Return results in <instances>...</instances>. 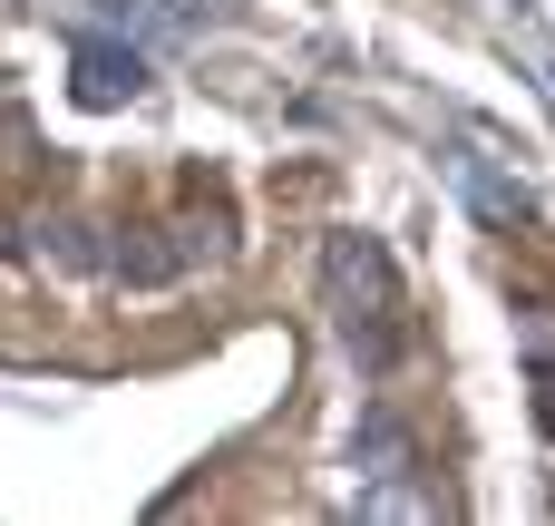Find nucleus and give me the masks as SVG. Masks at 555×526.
I'll return each instance as SVG.
<instances>
[{"mask_svg": "<svg viewBox=\"0 0 555 526\" xmlns=\"http://www.w3.org/2000/svg\"><path fill=\"white\" fill-rule=\"evenodd\" d=\"M322 312L341 332V351L390 381L400 351H410V303H400V264L380 254V234H332L322 244Z\"/></svg>", "mask_w": 555, "mask_h": 526, "instance_id": "f257e3e1", "label": "nucleus"}, {"mask_svg": "<svg viewBox=\"0 0 555 526\" xmlns=\"http://www.w3.org/2000/svg\"><path fill=\"white\" fill-rule=\"evenodd\" d=\"M351 469H361V488L420 478V429H410L390 400H371V410H361V429H351Z\"/></svg>", "mask_w": 555, "mask_h": 526, "instance_id": "f03ea898", "label": "nucleus"}, {"mask_svg": "<svg viewBox=\"0 0 555 526\" xmlns=\"http://www.w3.org/2000/svg\"><path fill=\"white\" fill-rule=\"evenodd\" d=\"M137 88H146V59L88 29V39H78V98H88V107H117V98H137Z\"/></svg>", "mask_w": 555, "mask_h": 526, "instance_id": "7ed1b4c3", "label": "nucleus"}, {"mask_svg": "<svg viewBox=\"0 0 555 526\" xmlns=\"http://www.w3.org/2000/svg\"><path fill=\"white\" fill-rule=\"evenodd\" d=\"M185 264H195V254L166 244V224H127V234L107 244V273H117V283H176Z\"/></svg>", "mask_w": 555, "mask_h": 526, "instance_id": "20e7f679", "label": "nucleus"}, {"mask_svg": "<svg viewBox=\"0 0 555 526\" xmlns=\"http://www.w3.org/2000/svg\"><path fill=\"white\" fill-rule=\"evenodd\" d=\"M459 185L478 195V215H488V224H527V185H507L498 166H478V156H459Z\"/></svg>", "mask_w": 555, "mask_h": 526, "instance_id": "39448f33", "label": "nucleus"}, {"mask_svg": "<svg viewBox=\"0 0 555 526\" xmlns=\"http://www.w3.org/2000/svg\"><path fill=\"white\" fill-rule=\"evenodd\" d=\"M517 351L527 371H555V303H517Z\"/></svg>", "mask_w": 555, "mask_h": 526, "instance_id": "423d86ee", "label": "nucleus"}, {"mask_svg": "<svg viewBox=\"0 0 555 526\" xmlns=\"http://www.w3.org/2000/svg\"><path fill=\"white\" fill-rule=\"evenodd\" d=\"M107 20H127V29H146V39H166V10H156V0H107Z\"/></svg>", "mask_w": 555, "mask_h": 526, "instance_id": "0eeeda50", "label": "nucleus"}, {"mask_svg": "<svg viewBox=\"0 0 555 526\" xmlns=\"http://www.w3.org/2000/svg\"><path fill=\"white\" fill-rule=\"evenodd\" d=\"M176 10H185V20H215V29H234V20H244V0H176Z\"/></svg>", "mask_w": 555, "mask_h": 526, "instance_id": "6e6552de", "label": "nucleus"}]
</instances>
